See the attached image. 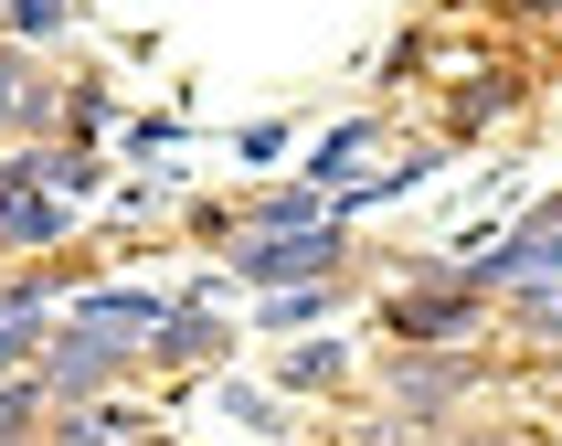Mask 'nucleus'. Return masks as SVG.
<instances>
[{"instance_id": "f3484780", "label": "nucleus", "mask_w": 562, "mask_h": 446, "mask_svg": "<svg viewBox=\"0 0 562 446\" xmlns=\"http://www.w3.org/2000/svg\"><path fill=\"white\" fill-rule=\"evenodd\" d=\"M499 107H509V86H499V75H477V86H468V107H457V118L477 127V118H499Z\"/></svg>"}, {"instance_id": "39448f33", "label": "nucleus", "mask_w": 562, "mask_h": 446, "mask_svg": "<svg viewBox=\"0 0 562 446\" xmlns=\"http://www.w3.org/2000/svg\"><path fill=\"white\" fill-rule=\"evenodd\" d=\"M64 234H75V191L22 181V170H0V245L43 255V245H64Z\"/></svg>"}, {"instance_id": "9b49d317", "label": "nucleus", "mask_w": 562, "mask_h": 446, "mask_svg": "<svg viewBox=\"0 0 562 446\" xmlns=\"http://www.w3.org/2000/svg\"><path fill=\"white\" fill-rule=\"evenodd\" d=\"M372 138H382V118H350V127H329V138H318V159H308V181H329V191H340V170H350L361 149H372Z\"/></svg>"}, {"instance_id": "f257e3e1", "label": "nucleus", "mask_w": 562, "mask_h": 446, "mask_svg": "<svg viewBox=\"0 0 562 446\" xmlns=\"http://www.w3.org/2000/svg\"><path fill=\"white\" fill-rule=\"evenodd\" d=\"M149 361V341H127V330H95V319H54V341L32 350V372H43V393L54 404H95L106 382H127Z\"/></svg>"}, {"instance_id": "6ab92c4d", "label": "nucleus", "mask_w": 562, "mask_h": 446, "mask_svg": "<svg viewBox=\"0 0 562 446\" xmlns=\"http://www.w3.org/2000/svg\"><path fill=\"white\" fill-rule=\"evenodd\" d=\"M117 446H181V436H117Z\"/></svg>"}, {"instance_id": "f03ea898", "label": "nucleus", "mask_w": 562, "mask_h": 446, "mask_svg": "<svg viewBox=\"0 0 562 446\" xmlns=\"http://www.w3.org/2000/svg\"><path fill=\"white\" fill-rule=\"evenodd\" d=\"M223 266L266 298V287H308L340 277V223H308V234H223Z\"/></svg>"}, {"instance_id": "7ed1b4c3", "label": "nucleus", "mask_w": 562, "mask_h": 446, "mask_svg": "<svg viewBox=\"0 0 562 446\" xmlns=\"http://www.w3.org/2000/svg\"><path fill=\"white\" fill-rule=\"evenodd\" d=\"M488 298H562V223H520L509 245H488L468 266Z\"/></svg>"}, {"instance_id": "0eeeda50", "label": "nucleus", "mask_w": 562, "mask_h": 446, "mask_svg": "<svg viewBox=\"0 0 562 446\" xmlns=\"http://www.w3.org/2000/svg\"><path fill=\"white\" fill-rule=\"evenodd\" d=\"M477 382V361H446V350H393V404L404 414H436Z\"/></svg>"}, {"instance_id": "a211bd4d", "label": "nucleus", "mask_w": 562, "mask_h": 446, "mask_svg": "<svg viewBox=\"0 0 562 446\" xmlns=\"http://www.w3.org/2000/svg\"><path fill=\"white\" fill-rule=\"evenodd\" d=\"M509 11H531V22H552V11H562V0H509Z\"/></svg>"}, {"instance_id": "6e6552de", "label": "nucleus", "mask_w": 562, "mask_h": 446, "mask_svg": "<svg viewBox=\"0 0 562 446\" xmlns=\"http://www.w3.org/2000/svg\"><path fill=\"white\" fill-rule=\"evenodd\" d=\"M64 319H95V330H127V341H149L159 319H170V298H159V287H86V298H64Z\"/></svg>"}, {"instance_id": "2eb2a0df", "label": "nucleus", "mask_w": 562, "mask_h": 446, "mask_svg": "<svg viewBox=\"0 0 562 446\" xmlns=\"http://www.w3.org/2000/svg\"><path fill=\"white\" fill-rule=\"evenodd\" d=\"M22 86H32V64H0V138H22Z\"/></svg>"}, {"instance_id": "4468645a", "label": "nucleus", "mask_w": 562, "mask_h": 446, "mask_svg": "<svg viewBox=\"0 0 562 446\" xmlns=\"http://www.w3.org/2000/svg\"><path fill=\"white\" fill-rule=\"evenodd\" d=\"M64 11H75V0H11V32L43 43V32H64Z\"/></svg>"}, {"instance_id": "9d476101", "label": "nucleus", "mask_w": 562, "mask_h": 446, "mask_svg": "<svg viewBox=\"0 0 562 446\" xmlns=\"http://www.w3.org/2000/svg\"><path fill=\"white\" fill-rule=\"evenodd\" d=\"M43 404H54V393H43V372H11V382H0V446H22L32 425H43Z\"/></svg>"}, {"instance_id": "f8f14e48", "label": "nucleus", "mask_w": 562, "mask_h": 446, "mask_svg": "<svg viewBox=\"0 0 562 446\" xmlns=\"http://www.w3.org/2000/svg\"><path fill=\"white\" fill-rule=\"evenodd\" d=\"M277 382H286V393H318V382H340V341H308V350H277Z\"/></svg>"}, {"instance_id": "ddd939ff", "label": "nucleus", "mask_w": 562, "mask_h": 446, "mask_svg": "<svg viewBox=\"0 0 562 446\" xmlns=\"http://www.w3.org/2000/svg\"><path fill=\"white\" fill-rule=\"evenodd\" d=\"M43 341H54V319H11V309H0V382L32 372V350H43Z\"/></svg>"}, {"instance_id": "423d86ee", "label": "nucleus", "mask_w": 562, "mask_h": 446, "mask_svg": "<svg viewBox=\"0 0 562 446\" xmlns=\"http://www.w3.org/2000/svg\"><path fill=\"white\" fill-rule=\"evenodd\" d=\"M213 350H234L223 309H213V298H170V319L149 330V361H159V372H191V361H213Z\"/></svg>"}, {"instance_id": "1a4fd4ad", "label": "nucleus", "mask_w": 562, "mask_h": 446, "mask_svg": "<svg viewBox=\"0 0 562 446\" xmlns=\"http://www.w3.org/2000/svg\"><path fill=\"white\" fill-rule=\"evenodd\" d=\"M340 309V277H308V287H266V319L277 330H308V319H329Z\"/></svg>"}, {"instance_id": "dca6fc26", "label": "nucleus", "mask_w": 562, "mask_h": 446, "mask_svg": "<svg viewBox=\"0 0 562 446\" xmlns=\"http://www.w3.org/2000/svg\"><path fill=\"white\" fill-rule=\"evenodd\" d=\"M106 118H117V107H106V96L86 86V96H75V149H86V138H106Z\"/></svg>"}, {"instance_id": "20e7f679", "label": "nucleus", "mask_w": 562, "mask_h": 446, "mask_svg": "<svg viewBox=\"0 0 562 446\" xmlns=\"http://www.w3.org/2000/svg\"><path fill=\"white\" fill-rule=\"evenodd\" d=\"M477 298H488V287H477L468 266H457L446 287H404V298H393V341H404V350H446V341H468V330H477Z\"/></svg>"}]
</instances>
